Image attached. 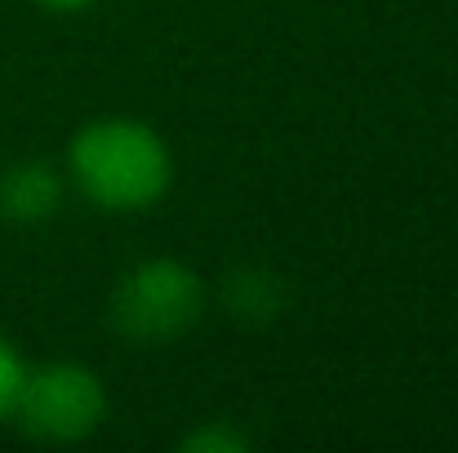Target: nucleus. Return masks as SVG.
I'll return each instance as SVG.
<instances>
[{
	"instance_id": "f257e3e1",
	"label": "nucleus",
	"mask_w": 458,
	"mask_h": 453,
	"mask_svg": "<svg viewBox=\"0 0 458 453\" xmlns=\"http://www.w3.org/2000/svg\"><path fill=\"white\" fill-rule=\"evenodd\" d=\"M72 178L103 209H143L169 187V151L139 121H98L72 143Z\"/></svg>"
},
{
	"instance_id": "39448f33",
	"label": "nucleus",
	"mask_w": 458,
	"mask_h": 453,
	"mask_svg": "<svg viewBox=\"0 0 458 453\" xmlns=\"http://www.w3.org/2000/svg\"><path fill=\"white\" fill-rule=\"evenodd\" d=\"M22 378H27L22 360L13 356V347H9V342H0V423H4V418H13V405H18Z\"/></svg>"
},
{
	"instance_id": "20e7f679",
	"label": "nucleus",
	"mask_w": 458,
	"mask_h": 453,
	"mask_svg": "<svg viewBox=\"0 0 458 453\" xmlns=\"http://www.w3.org/2000/svg\"><path fill=\"white\" fill-rule=\"evenodd\" d=\"M58 205V178L49 164H13L0 178V214L18 222H36L54 214Z\"/></svg>"
},
{
	"instance_id": "7ed1b4c3",
	"label": "nucleus",
	"mask_w": 458,
	"mask_h": 453,
	"mask_svg": "<svg viewBox=\"0 0 458 453\" xmlns=\"http://www.w3.org/2000/svg\"><path fill=\"white\" fill-rule=\"evenodd\" d=\"M103 414H107L103 382L81 365H45L27 373L13 405V418L22 423V432L54 445L85 440L103 423Z\"/></svg>"
},
{
	"instance_id": "f03ea898",
	"label": "nucleus",
	"mask_w": 458,
	"mask_h": 453,
	"mask_svg": "<svg viewBox=\"0 0 458 453\" xmlns=\"http://www.w3.org/2000/svg\"><path fill=\"white\" fill-rule=\"evenodd\" d=\"M200 281L182 263L152 258L121 281L112 298V324L134 342H169L200 320Z\"/></svg>"
},
{
	"instance_id": "423d86ee",
	"label": "nucleus",
	"mask_w": 458,
	"mask_h": 453,
	"mask_svg": "<svg viewBox=\"0 0 458 453\" xmlns=\"http://www.w3.org/2000/svg\"><path fill=\"white\" fill-rule=\"evenodd\" d=\"M250 445L236 427H205V432H191L187 440H182V449L187 453H241Z\"/></svg>"
},
{
	"instance_id": "0eeeda50",
	"label": "nucleus",
	"mask_w": 458,
	"mask_h": 453,
	"mask_svg": "<svg viewBox=\"0 0 458 453\" xmlns=\"http://www.w3.org/2000/svg\"><path fill=\"white\" fill-rule=\"evenodd\" d=\"M45 4H54V9H81V4H89V0H45Z\"/></svg>"
}]
</instances>
